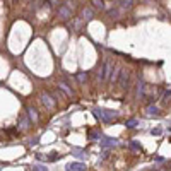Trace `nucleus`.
Listing matches in <instances>:
<instances>
[{"label":"nucleus","instance_id":"nucleus-5","mask_svg":"<svg viewBox=\"0 0 171 171\" xmlns=\"http://www.w3.org/2000/svg\"><path fill=\"white\" fill-rule=\"evenodd\" d=\"M27 116L31 118V122H33V123L38 122V111L33 108V106H27Z\"/></svg>","mask_w":171,"mask_h":171},{"label":"nucleus","instance_id":"nucleus-7","mask_svg":"<svg viewBox=\"0 0 171 171\" xmlns=\"http://www.w3.org/2000/svg\"><path fill=\"white\" fill-rule=\"evenodd\" d=\"M58 87H60V89H62L65 94H67V96H70V98L74 96V91H72L70 87H69V86L65 84V82H58Z\"/></svg>","mask_w":171,"mask_h":171},{"label":"nucleus","instance_id":"nucleus-3","mask_svg":"<svg viewBox=\"0 0 171 171\" xmlns=\"http://www.w3.org/2000/svg\"><path fill=\"white\" fill-rule=\"evenodd\" d=\"M41 101H43V104H45L46 108H50V110L55 108V101H53V98L50 96L48 93H43V94H41Z\"/></svg>","mask_w":171,"mask_h":171},{"label":"nucleus","instance_id":"nucleus-14","mask_svg":"<svg viewBox=\"0 0 171 171\" xmlns=\"http://www.w3.org/2000/svg\"><path fill=\"white\" fill-rule=\"evenodd\" d=\"M122 4H123V7H130V5H132V0H122Z\"/></svg>","mask_w":171,"mask_h":171},{"label":"nucleus","instance_id":"nucleus-1","mask_svg":"<svg viewBox=\"0 0 171 171\" xmlns=\"http://www.w3.org/2000/svg\"><path fill=\"white\" fill-rule=\"evenodd\" d=\"M111 70H113L111 63H110L108 60H104L103 67L99 69V72H98V75H99V79H101V81H108V79H110V74H111Z\"/></svg>","mask_w":171,"mask_h":171},{"label":"nucleus","instance_id":"nucleus-15","mask_svg":"<svg viewBox=\"0 0 171 171\" xmlns=\"http://www.w3.org/2000/svg\"><path fill=\"white\" fill-rule=\"evenodd\" d=\"M137 125V120H130V122L127 123V127H135Z\"/></svg>","mask_w":171,"mask_h":171},{"label":"nucleus","instance_id":"nucleus-10","mask_svg":"<svg viewBox=\"0 0 171 171\" xmlns=\"http://www.w3.org/2000/svg\"><path fill=\"white\" fill-rule=\"evenodd\" d=\"M82 15H84V19L89 21V19H93V10H91V9H84V10H82Z\"/></svg>","mask_w":171,"mask_h":171},{"label":"nucleus","instance_id":"nucleus-4","mask_svg":"<svg viewBox=\"0 0 171 171\" xmlns=\"http://www.w3.org/2000/svg\"><path fill=\"white\" fill-rule=\"evenodd\" d=\"M67 169L69 171H86V166L82 163H72L67 166Z\"/></svg>","mask_w":171,"mask_h":171},{"label":"nucleus","instance_id":"nucleus-8","mask_svg":"<svg viewBox=\"0 0 171 171\" xmlns=\"http://www.w3.org/2000/svg\"><path fill=\"white\" fill-rule=\"evenodd\" d=\"M29 125L31 123H29V120H27L26 116H21V118H19V128H21V130H26Z\"/></svg>","mask_w":171,"mask_h":171},{"label":"nucleus","instance_id":"nucleus-11","mask_svg":"<svg viewBox=\"0 0 171 171\" xmlns=\"http://www.w3.org/2000/svg\"><path fill=\"white\" fill-rule=\"evenodd\" d=\"M147 113L149 115H157L159 110H157V106H152V104H151V106H147Z\"/></svg>","mask_w":171,"mask_h":171},{"label":"nucleus","instance_id":"nucleus-6","mask_svg":"<svg viewBox=\"0 0 171 171\" xmlns=\"http://www.w3.org/2000/svg\"><path fill=\"white\" fill-rule=\"evenodd\" d=\"M58 15H60L62 19H69V17H70V10H69L67 5H63V7L58 9Z\"/></svg>","mask_w":171,"mask_h":171},{"label":"nucleus","instance_id":"nucleus-9","mask_svg":"<svg viewBox=\"0 0 171 171\" xmlns=\"http://www.w3.org/2000/svg\"><path fill=\"white\" fill-rule=\"evenodd\" d=\"M120 72H122V69L116 67V69H115V72H111V74H110V81H111V82H116V81H118Z\"/></svg>","mask_w":171,"mask_h":171},{"label":"nucleus","instance_id":"nucleus-13","mask_svg":"<svg viewBox=\"0 0 171 171\" xmlns=\"http://www.w3.org/2000/svg\"><path fill=\"white\" fill-rule=\"evenodd\" d=\"M93 4H94V7H98V9H104L103 0H93Z\"/></svg>","mask_w":171,"mask_h":171},{"label":"nucleus","instance_id":"nucleus-16","mask_svg":"<svg viewBox=\"0 0 171 171\" xmlns=\"http://www.w3.org/2000/svg\"><path fill=\"white\" fill-rule=\"evenodd\" d=\"M164 99H169V89H168L166 93H164Z\"/></svg>","mask_w":171,"mask_h":171},{"label":"nucleus","instance_id":"nucleus-12","mask_svg":"<svg viewBox=\"0 0 171 171\" xmlns=\"http://www.w3.org/2000/svg\"><path fill=\"white\" fill-rule=\"evenodd\" d=\"M77 81H79V82H86V81H87V74H86V72L77 74Z\"/></svg>","mask_w":171,"mask_h":171},{"label":"nucleus","instance_id":"nucleus-2","mask_svg":"<svg viewBox=\"0 0 171 171\" xmlns=\"http://www.w3.org/2000/svg\"><path fill=\"white\" fill-rule=\"evenodd\" d=\"M128 81H130V72L128 70H123L122 69V72H120V75H118V84H120V87H123V89H127L128 87Z\"/></svg>","mask_w":171,"mask_h":171}]
</instances>
